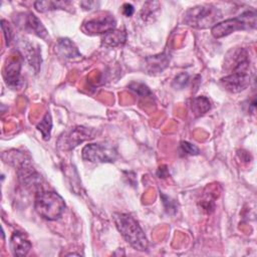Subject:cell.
I'll return each mask as SVG.
<instances>
[{
  "instance_id": "obj_1",
  "label": "cell",
  "mask_w": 257,
  "mask_h": 257,
  "mask_svg": "<svg viewBox=\"0 0 257 257\" xmlns=\"http://www.w3.org/2000/svg\"><path fill=\"white\" fill-rule=\"evenodd\" d=\"M113 223L123 239L136 250L145 251L148 249V239L139 222L130 214L113 213Z\"/></svg>"
},
{
  "instance_id": "obj_2",
  "label": "cell",
  "mask_w": 257,
  "mask_h": 257,
  "mask_svg": "<svg viewBox=\"0 0 257 257\" xmlns=\"http://www.w3.org/2000/svg\"><path fill=\"white\" fill-rule=\"evenodd\" d=\"M34 209L43 219L55 221L62 216L65 210V202L56 192L40 189L35 193Z\"/></svg>"
},
{
  "instance_id": "obj_3",
  "label": "cell",
  "mask_w": 257,
  "mask_h": 257,
  "mask_svg": "<svg viewBox=\"0 0 257 257\" xmlns=\"http://www.w3.org/2000/svg\"><path fill=\"white\" fill-rule=\"evenodd\" d=\"M221 17L222 13L216 6L203 4L189 8L184 14V23L198 29L212 28Z\"/></svg>"
},
{
  "instance_id": "obj_4",
  "label": "cell",
  "mask_w": 257,
  "mask_h": 257,
  "mask_svg": "<svg viewBox=\"0 0 257 257\" xmlns=\"http://www.w3.org/2000/svg\"><path fill=\"white\" fill-rule=\"evenodd\" d=\"M256 11L248 10L242 14L218 22L211 28V33L215 38H221L238 30H250L256 27Z\"/></svg>"
},
{
  "instance_id": "obj_5",
  "label": "cell",
  "mask_w": 257,
  "mask_h": 257,
  "mask_svg": "<svg viewBox=\"0 0 257 257\" xmlns=\"http://www.w3.org/2000/svg\"><path fill=\"white\" fill-rule=\"evenodd\" d=\"M116 27L115 18L109 13H98L96 15H92L83 21L81 29L91 35L95 34H106Z\"/></svg>"
},
{
  "instance_id": "obj_6",
  "label": "cell",
  "mask_w": 257,
  "mask_h": 257,
  "mask_svg": "<svg viewBox=\"0 0 257 257\" xmlns=\"http://www.w3.org/2000/svg\"><path fill=\"white\" fill-rule=\"evenodd\" d=\"M82 159L91 163H111L117 157L114 148L104 144H88L81 152Z\"/></svg>"
},
{
  "instance_id": "obj_7",
  "label": "cell",
  "mask_w": 257,
  "mask_h": 257,
  "mask_svg": "<svg viewBox=\"0 0 257 257\" xmlns=\"http://www.w3.org/2000/svg\"><path fill=\"white\" fill-rule=\"evenodd\" d=\"M15 16L16 17H13L14 23L21 30L29 33H33L44 40H47L49 38L48 32L43 26L42 22L33 13L21 12V13H17Z\"/></svg>"
},
{
  "instance_id": "obj_8",
  "label": "cell",
  "mask_w": 257,
  "mask_h": 257,
  "mask_svg": "<svg viewBox=\"0 0 257 257\" xmlns=\"http://www.w3.org/2000/svg\"><path fill=\"white\" fill-rule=\"evenodd\" d=\"M226 69L233 72H249L250 59L248 51L244 48H238L231 50L225 60Z\"/></svg>"
},
{
  "instance_id": "obj_9",
  "label": "cell",
  "mask_w": 257,
  "mask_h": 257,
  "mask_svg": "<svg viewBox=\"0 0 257 257\" xmlns=\"http://www.w3.org/2000/svg\"><path fill=\"white\" fill-rule=\"evenodd\" d=\"M251 81L250 72H233L221 78V83L230 92H240L246 89Z\"/></svg>"
},
{
  "instance_id": "obj_10",
  "label": "cell",
  "mask_w": 257,
  "mask_h": 257,
  "mask_svg": "<svg viewBox=\"0 0 257 257\" xmlns=\"http://www.w3.org/2000/svg\"><path fill=\"white\" fill-rule=\"evenodd\" d=\"M20 70H21V61L18 58H10L7 60L3 70V76L5 82L8 86L12 88H16L21 83L20 78Z\"/></svg>"
},
{
  "instance_id": "obj_11",
  "label": "cell",
  "mask_w": 257,
  "mask_h": 257,
  "mask_svg": "<svg viewBox=\"0 0 257 257\" xmlns=\"http://www.w3.org/2000/svg\"><path fill=\"white\" fill-rule=\"evenodd\" d=\"M9 245L12 254L18 257L27 255L32 247L31 242L27 239L26 235L20 231H15L12 233Z\"/></svg>"
},
{
  "instance_id": "obj_12",
  "label": "cell",
  "mask_w": 257,
  "mask_h": 257,
  "mask_svg": "<svg viewBox=\"0 0 257 257\" xmlns=\"http://www.w3.org/2000/svg\"><path fill=\"white\" fill-rule=\"evenodd\" d=\"M18 47L20 56L23 57L37 72L41 63V57L38 49L33 47V45L27 41H21Z\"/></svg>"
},
{
  "instance_id": "obj_13",
  "label": "cell",
  "mask_w": 257,
  "mask_h": 257,
  "mask_svg": "<svg viewBox=\"0 0 257 257\" xmlns=\"http://www.w3.org/2000/svg\"><path fill=\"white\" fill-rule=\"evenodd\" d=\"M169 61H170V57L166 53L147 57L145 59L146 70L151 74L155 72H162L168 66Z\"/></svg>"
},
{
  "instance_id": "obj_14",
  "label": "cell",
  "mask_w": 257,
  "mask_h": 257,
  "mask_svg": "<svg viewBox=\"0 0 257 257\" xmlns=\"http://www.w3.org/2000/svg\"><path fill=\"white\" fill-rule=\"evenodd\" d=\"M92 137H90V131L83 126H77L74 127L65 138L63 141V145L67 146L69 149L76 147L79 143L84 142L85 140H88Z\"/></svg>"
},
{
  "instance_id": "obj_15",
  "label": "cell",
  "mask_w": 257,
  "mask_h": 257,
  "mask_svg": "<svg viewBox=\"0 0 257 257\" xmlns=\"http://www.w3.org/2000/svg\"><path fill=\"white\" fill-rule=\"evenodd\" d=\"M57 53L65 59H73L80 57V53L74 43L68 38H59L56 44Z\"/></svg>"
},
{
  "instance_id": "obj_16",
  "label": "cell",
  "mask_w": 257,
  "mask_h": 257,
  "mask_svg": "<svg viewBox=\"0 0 257 257\" xmlns=\"http://www.w3.org/2000/svg\"><path fill=\"white\" fill-rule=\"evenodd\" d=\"M126 40V33L122 30H112L102 37V45L106 47H114L122 45Z\"/></svg>"
},
{
  "instance_id": "obj_17",
  "label": "cell",
  "mask_w": 257,
  "mask_h": 257,
  "mask_svg": "<svg viewBox=\"0 0 257 257\" xmlns=\"http://www.w3.org/2000/svg\"><path fill=\"white\" fill-rule=\"evenodd\" d=\"M70 8V2L68 1H36L34 2V8L39 12H46L56 9Z\"/></svg>"
},
{
  "instance_id": "obj_18",
  "label": "cell",
  "mask_w": 257,
  "mask_h": 257,
  "mask_svg": "<svg viewBox=\"0 0 257 257\" xmlns=\"http://www.w3.org/2000/svg\"><path fill=\"white\" fill-rule=\"evenodd\" d=\"M211 107L210 100L206 96H197L192 99L191 109L196 116L203 115Z\"/></svg>"
},
{
  "instance_id": "obj_19",
  "label": "cell",
  "mask_w": 257,
  "mask_h": 257,
  "mask_svg": "<svg viewBox=\"0 0 257 257\" xmlns=\"http://www.w3.org/2000/svg\"><path fill=\"white\" fill-rule=\"evenodd\" d=\"M51 127H52V120H51V115L49 112H46V114L43 116L42 120L37 124L38 131H40L43 139L45 141L50 139V133H51Z\"/></svg>"
},
{
  "instance_id": "obj_20",
  "label": "cell",
  "mask_w": 257,
  "mask_h": 257,
  "mask_svg": "<svg viewBox=\"0 0 257 257\" xmlns=\"http://www.w3.org/2000/svg\"><path fill=\"white\" fill-rule=\"evenodd\" d=\"M130 89L134 91L136 94H138L141 97H153V93L150 90V88L141 82H132L128 85Z\"/></svg>"
},
{
  "instance_id": "obj_21",
  "label": "cell",
  "mask_w": 257,
  "mask_h": 257,
  "mask_svg": "<svg viewBox=\"0 0 257 257\" xmlns=\"http://www.w3.org/2000/svg\"><path fill=\"white\" fill-rule=\"evenodd\" d=\"M1 28H2L3 35H4V38H5V41H6V45H9L11 43V41L13 40V37H14L12 27H11L10 23L7 20L2 19L1 20Z\"/></svg>"
},
{
  "instance_id": "obj_22",
  "label": "cell",
  "mask_w": 257,
  "mask_h": 257,
  "mask_svg": "<svg viewBox=\"0 0 257 257\" xmlns=\"http://www.w3.org/2000/svg\"><path fill=\"white\" fill-rule=\"evenodd\" d=\"M189 81H190L189 74L187 72H182L175 77V79L173 81V86L176 89H182L188 85Z\"/></svg>"
},
{
  "instance_id": "obj_23",
  "label": "cell",
  "mask_w": 257,
  "mask_h": 257,
  "mask_svg": "<svg viewBox=\"0 0 257 257\" xmlns=\"http://www.w3.org/2000/svg\"><path fill=\"white\" fill-rule=\"evenodd\" d=\"M180 151L184 155H190V156H193V155L195 156L199 154V149L195 145H192L188 142H181Z\"/></svg>"
},
{
  "instance_id": "obj_24",
  "label": "cell",
  "mask_w": 257,
  "mask_h": 257,
  "mask_svg": "<svg viewBox=\"0 0 257 257\" xmlns=\"http://www.w3.org/2000/svg\"><path fill=\"white\" fill-rule=\"evenodd\" d=\"M161 197H162V201H163V204H164V207H165L166 211L169 214H174L176 212V210H177L176 203L171 198H169L168 196H166L163 193L161 194Z\"/></svg>"
},
{
  "instance_id": "obj_25",
  "label": "cell",
  "mask_w": 257,
  "mask_h": 257,
  "mask_svg": "<svg viewBox=\"0 0 257 257\" xmlns=\"http://www.w3.org/2000/svg\"><path fill=\"white\" fill-rule=\"evenodd\" d=\"M134 11H135V9H134V6H133L132 4H130V3H124V4L122 5V12H123V14H124L126 17L132 16V15L134 14Z\"/></svg>"
}]
</instances>
